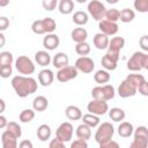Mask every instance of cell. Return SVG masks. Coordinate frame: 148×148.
<instances>
[{
    "label": "cell",
    "mask_w": 148,
    "mask_h": 148,
    "mask_svg": "<svg viewBox=\"0 0 148 148\" xmlns=\"http://www.w3.org/2000/svg\"><path fill=\"white\" fill-rule=\"evenodd\" d=\"M10 83L16 95L22 98L34 94L38 88L37 81L29 75H16L12 79Z\"/></svg>",
    "instance_id": "6da1fadb"
},
{
    "label": "cell",
    "mask_w": 148,
    "mask_h": 148,
    "mask_svg": "<svg viewBox=\"0 0 148 148\" xmlns=\"http://www.w3.org/2000/svg\"><path fill=\"white\" fill-rule=\"evenodd\" d=\"M148 68V54L142 51H136L127 61V69L131 72H140Z\"/></svg>",
    "instance_id": "7a4b0ae2"
},
{
    "label": "cell",
    "mask_w": 148,
    "mask_h": 148,
    "mask_svg": "<svg viewBox=\"0 0 148 148\" xmlns=\"http://www.w3.org/2000/svg\"><path fill=\"white\" fill-rule=\"evenodd\" d=\"M113 134H114V128H113L111 123L105 121V123L98 124L97 131L95 133V141L98 145H102V143L111 140Z\"/></svg>",
    "instance_id": "3957f363"
},
{
    "label": "cell",
    "mask_w": 148,
    "mask_h": 148,
    "mask_svg": "<svg viewBox=\"0 0 148 148\" xmlns=\"http://www.w3.org/2000/svg\"><path fill=\"white\" fill-rule=\"evenodd\" d=\"M116 90L112 84H103V86H97L92 88L91 90V96L95 99H102V101H110L114 97Z\"/></svg>",
    "instance_id": "277c9868"
},
{
    "label": "cell",
    "mask_w": 148,
    "mask_h": 148,
    "mask_svg": "<svg viewBox=\"0 0 148 148\" xmlns=\"http://www.w3.org/2000/svg\"><path fill=\"white\" fill-rule=\"evenodd\" d=\"M15 67H16L17 72L21 73L22 75H31L36 69L35 64L27 56H20L15 60Z\"/></svg>",
    "instance_id": "5b68a950"
},
{
    "label": "cell",
    "mask_w": 148,
    "mask_h": 148,
    "mask_svg": "<svg viewBox=\"0 0 148 148\" xmlns=\"http://www.w3.org/2000/svg\"><path fill=\"white\" fill-rule=\"evenodd\" d=\"M134 139L131 143V148H146L148 145V130L146 126H139L133 131Z\"/></svg>",
    "instance_id": "8992f818"
},
{
    "label": "cell",
    "mask_w": 148,
    "mask_h": 148,
    "mask_svg": "<svg viewBox=\"0 0 148 148\" xmlns=\"http://www.w3.org/2000/svg\"><path fill=\"white\" fill-rule=\"evenodd\" d=\"M87 9L89 15L96 21H101L102 18H104V14L106 12L105 6L98 0H90L87 6Z\"/></svg>",
    "instance_id": "52a82bcc"
},
{
    "label": "cell",
    "mask_w": 148,
    "mask_h": 148,
    "mask_svg": "<svg viewBox=\"0 0 148 148\" xmlns=\"http://www.w3.org/2000/svg\"><path fill=\"white\" fill-rule=\"evenodd\" d=\"M87 110L89 111V113H92V114H96V116L99 117V116H104L108 112L109 105H108V102L106 101L92 98V101L88 103Z\"/></svg>",
    "instance_id": "ba28073f"
},
{
    "label": "cell",
    "mask_w": 148,
    "mask_h": 148,
    "mask_svg": "<svg viewBox=\"0 0 148 148\" xmlns=\"http://www.w3.org/2000/svg\"><path fill=\"white\" fill-rule=\"evenodd\" d=\"M73 132H74V128H73V125L68 121H64L59 125V127L57 128V132H56V138H58L60 141L62 142H68L72 140V136H73Z\"/></svg>",
    "instance_id": "9c48e42d"
},
{
    "label": "cell",
    "mask_w": 148,
    "mask_h": 148,
    "mask_svg": "<svg viewBox=\"0 0 148 148\" xmlns=\"http://www.w3.org/2000/svg\"><path fill=\"white\" fill-rule=\"evenodd\" d=\"M74 67L77 69V72H82L84 74H89L94 71L95 68V62L91 58L87 56H81L80 58L76 59Z\"/></svg>",
    "instance_id": "30bf717a"
},
{
    "label": "cell",
    "mask_w": 148,
    "mask_h": 148,
    "mask_svg": "<svg viewBox=\"0 0 148 148\" xmlns=\"http://www.w3.org/2000/svg\"><path fill=\"white\" fill-rule=\"evenodd\" d=\"M77 76V69L74 67V66H65L62 68H59V71L57 72L56 74V77L59 82H67V81H71L73 79H75Z\"/></svg>",
    "instance_id": "8fae6325"
},
{
    "label": "cell",
    "mask_w": 148,
    "mask_h": 148,
    "mask_svg": "<svg viewBox=\"0 0 148 148\" xmlns=\"http://www.w3.org/2000/svg\"><path fill=\"white\" fill-rule=\"evenodd\" d=\"M136 87L133 86L128 80H123L118 87V95L121 97V98H128V97H132L136 94Z\"/></svg>",
    "instance_id": "7c38bea8"
},
{
    "label": "cell",
    "mask_w": 148,
    "mask_h": 148,
    "mask_svg": "<svg viewBox=\"0 0 148 148\" xmlns=\"http://www.w3.org/2000/svg\"><path fill=\"white\" fill-rule=\"evenodd\" d=\"M98 28H99L101 32L105 34L106 36H114L119 30L117 22L108 21L105 18H102L101 21H98Z\"/></svg>",
    "instance_id": "4fadbf2b"
},
{
    "label": "cell",
    "mask_w": 148,
    "mask_h": 148,
    "mask_svg": "<svg viewBox=\"0 0 148 148\" xmlns=\"http://www.w3.org/2000/svg\"><path fill=\"white\" fill-rule=\"evenodd\" d=\"M60 44V39L59 37L53 34V32H50V34H46V36L43 38V46L49 50V51H52V50H56Z\"/></svg>",
    "instance_id": "5bb4252c"
},
{
    "label": "cell",
    "mask_w": 148,
    "mask_h": 148,
    "mask_svg": "<svg viewBox=\"0 0 148 148\" xmlns=\"http://www.w3.org/2000/svg\"><path fill=\"white\" fill-rule=\"evenodd\" d=\"M54 80V74L51 69L49 68H44L38 73V82L43 86V87H49L53 83Z\"/></svg>",
    "instance_id": "9a60e30c"
},
{
    "label": "cell",
    "mask_w": 148,
    "mask_h": 148,
    "mask_svg": "<svg viewBox=\"0 0 148 148\" xmlns=\"http://www.w3.org/2000/svg\"><path fill=\"white\" fill-rule=\"evenodd\" d=\"M1 142L3 148H16L17 147V138L8 132L7 130L1 134Z\"/></svg>",
    "instance_id": "2e32d148"
},
{
    "label": "cell",
    "mask_w": 148,
    "mask_h": 148,
    "mask_svg": "<svg viewBox=\"0 0 148 148\" xmlns=\"http://www.w3.org/2000/svg\"><path fill=\"white\" fill-rule=\"evenodd\" d=\"M109 36H106L105 34L103 32H98L92 38V43L95 45L96 49L98 50H105L108 49V45H109Z\"/></svg>",
    "instance_id": "e0dca14e"
},
{
    "label": "cell",
    "mask_w": 148,
    "mask_h": 148,
    "mask_svg": "<svg viewBox=\"0 0 148 148\" xmlns=\"http://www.w3.org/2000/svg\"><path fill=\"white\" fill-rule=\"evenodd\" d=\"M51 61H52L53 66L59 69V68H62L69 64V58L65 52H58L53 56Z\"/></svg>",
    "instance_id": "ac0fdd59"
},
{
    "label": "cell",
    "mask_w": 148,
    "mask_h": 148,
    "mask_svg": "<svg viewBox=\"0 0 148 148\" xmlns=\"http://www.w3.org/2000/svg\"><path fill=\"white\" fill-rule=\"evenodd\" d=\"M125 46V39L120 36H114L111 38V40H109V45H108V50L109 51H113V52H120V50Z\"/></svg>",
    "instance_id": "d6986e66"
},
{
    "label": "cell",
    "mask_w": 148,
    "mask_h": 148,
    "mask_svg": "<svg viewBox=\"0 0 148 148\" xmlns=\"http://www.w3.org/2000/svg\"><path fill=\"white\" fill-rule=\"evenodd\" d=\"M35 60H36V62H37L39 66L46 67V66L50 65L52 58H51V56L49 54V52L40 50V51H37V52L35 53Z\"/></svg>",
    "instance_id": "ffe728a7"
},
{
    "label": "cell",
    "mask_w": 148,
    "mask_h": 148,
    "mask_svg": "<svg viewBox=\"0 0 148 148\" xmlns=\"http://www.w3.org/2000/svg\"><path fill=\"white\" fill-rule=\"evenodd\" d=\"M71 37L72 39L75 42V43H81V42H84L88 37V31L82 28V27H77V28H74L71 32Z\"/></svg>",
    "instance_id": "44dd1931"
},
{
    "label": "cell",
    "mask_w": 148,
    "mask_h": 148,
    "mask_svg": "<svg viewBox=\"0 0 148 148\" xmlns=\"http://www.w3.org/2000/svg\"><path fill=\"white\" fill-rule=\"evenodd\" d=\"M49 106V99L44 96H37L32 101V109L37 112L45 111Z\"/></svg>",
    "instance_id": "7402d4cb"
},
{
    "label": "cell",
    "mask_w": 148,
    "mask_h": 148,
    "mask_svg": "<svg viewBox=\"0 0 148 148\" xmlns=\"http://www.w3.org/2000/svg\"><path fill=\"white\" fill-rule=\"evenodd\" d=\"M65 114L69 120H80L82 117V111L76 105H68L65 110Z\"/></svg>",
    "instance_id": "603a6c76"
},
{
    "label": "cell",
    "mask_w": 148,
    "mask_h": 148,
    "mask_svg": "<svg viewBox=\"0 0 148 148\" xmlns=\"http://www.w3.org/2000/svg\"><path fill=\"white\" fill-rule=\"evenodd\" d=\"M75 134H76V138L77 139H82V140L88 141L91 138V128L88 125H86V124L82 123V124H80L76 127Z\"/></svg>",
    "instance_id": "cb8c5ba5"
},
{
    "label": "cell",
    "mask_w": 148,
    "mask_h": 148,
    "mask_svg": "<svg viewBox=\"0 0 148 148\" xmlns=\"http://www.w3.org/2000/svg\"><path fill=\"white\" fill-rule=\"evenodd\" d=\"M133 125L128 121H121L120 125L118 126V134L121 138H130L133 134Z\"/></svg>",
    "instance_id": "d4e9b609"
},
{
    "label": "cell",
    "mask_w": 148,
    "mask_h": 148,
    "mask_svg": "<svg viewBox=\"0 0 148 148\" xmlns=\"http://www.w3.org/2000/svg\"><path fill=\"white\" fill-rule=\"evenodd\" d=\"M51 134H52L51 127L49 125H46V124H42L37 128V138L40 141H47L51 138Z\"/></svg>",
    "instance_id": "484cf974"
},
{
    "label": "cell",
    "mask_w": 148,
    "mask_h": 148,
    "mask_svg": "<svg viewBox=\"0 0 148 148\" xmlns=\"http://www.w3.org/2000/svg\"><path fill=\"white\" fill-rule=\"evenodd\" d=\"M58 9L64 15L71 14L74 10V2H73V0H60L58 2Z\"/></svg>",
    "instance_id": "4316f807"
},
{
    "label": "cell",
    "mask_w": 148,
    "mask_h": 148,
    "mask_svg": "<svg viewBox=\"0 0 148 148\" xmlns=\"http://www.w3.org/2000/svg\"><path fill=\"white\" fill-rule=\"evenodd\" d=\"M72 20H73V22H74L76 25L82 27V25H84V24L88 23L89 16H88V14H87L86 12H83V10H77V12H75V13L73 14Z\"/></svg>",
    "instance_id": "83f0119b"
},
{
    "label": "cell",
    "mask_w": 148,
    "mask_h": 148,
    "mask_svg": "<svg viewBox=\"0 0 148 148\" xmlns=\"http://www.w3.org/2000/svg\"><path fill=\"white\" fill-rule=\"evenodd\" d=\"M82 119V123L88 125L90 128H94V127H97L98 124H99V117L96 116V114H92V113H87V114H82L81 117Z\"/></svg>",
    "instance_id": "f1b7e54d"
},
{
    "label": "cell",
    "mask_w": 148,
    "mask_h": 148,
    "mask_svg": "<svg viewBox=\"0 0 148 148\" xmlns=\"http://www.w3.org/2000/svg\"><path fill=\"white\" fill-rule=\"evenodd\" d=\"M109 111V117L111 118V120L116 121V123H119V121H123L125 119V111L120 108H111V110H108Z\"/></svg>",
    "instance_id": "f546056e"
},
{
    "label": "cell",
    "mask_w": 148,
    "mask_h": 148,
    "mask_svg": "<svg viewBox=\"0 0 148 148\" xmlns=\"http://www.w3.org/2000/svg\"><path fill=\"white\" fill-rule=\"evenodd\" d=\"M135 18V13L133 9L130 8H124L119 12V20L123 23H130Z\"/></svg>",
    "instance_id": "4dcf8cb0"
},
{
    "label": "cell",
    "mask_w": 148,
    "mask_h": 148,
    "mask_svg": "<svg viewBox=\"0 0 148 148\" xmlns=\"http://www.w3.org/2000/svg\"><path fill=\"white\" fill-rule=\"evenodd\" d=\"M110 74L106 69H99L97 71L95 74H94V80L96 83H99V84H104V83H108L110 81Z\"/></svg>",
    "instance_id": "1f68e13d"
},
{
    "label": "cell",
    "mask_w": 148,
    "mask_h": 148,
    "mask_svg": "<svg viewBox=\"0 0 148 148\" xmlns=\"http://www.w3.org/2000/svg\"><path fill=\"white\" fill-rule=\"evenodd\" d=\"M35 118V110L34 109H24L21 111L18 119L21 123H30Z\"/></svg>",
    "instance_id": "d6a6232c"
},
{
    "label": "cell",
    "mask_w": 148,
    "mask_h": 148,
    "mask_svg": "<svg viewBox=\"0 0 148 148\" xmlns=\"http://www.w3.org/2000/svg\"><path fill=\"white\" fill-rule=\"evenodd\" d=\"M6 130H7L8 132H10L12 134H14L17 139H20L21 135H22L21 126H20L17 123H15V121H8L7 125H6Z\"/></svg>",
    "instance_id": "836d02e7"
},
{
    "label": "cell",
    "mask_w": 148,
    "mask_h": 148,
    "mask_svg": "<svg viewBox=\"0 0 148 148\" xmlns=\"http://www.w3.org/2000/svg\"><path fill=\"white\" fill-rule=\"evenodd\" d=\"M75 52L79 56H87V54H89L90 53V45H89V43H87L86 40L81 42V43H76Z\"/></svg>",
    "instance_id": "e575fe53"
},
{
    "label": "cell",
    "mask_w": 148,
    "mask_h": 148,
    "mask_svg": "<svg viewBox=\"0 0 148 148\" xmlns=\"http://www.w3.org/2000/svg\"><path fill=\"white\" fill-rule=\"evenodd\" d=\"M101 64H102V66L106 71H114L117 68V66H118V62L117 61H113L112 59H110L106 56H103V58L101 59Z\"/></svg>",
    "instance_id": "d590c367"
},
{
    "label": "cell",
    "mask_w": 148,
    "mask_h": 148,
    "mask_svg": "<svg viewBox=\"0 0 148 148\" xmlns=\"http://www.w3.org/2000/svg\"><path fill=\"white\" fill-rule=\"evenodd\" d=\"M13 61H14V57L9 51H3L0 53V67L12 65Z\"/></svg>",
    "instance_id": "8d00e7d4"
},
{
    "label": "cell",
    "mask_w": 148,
    "mask_h": 148,
    "mask_svg": "<svg viewBox=\"0 0 148 148\" xmlns=\"http://www.w3.org/2000/svg\"><path fill=\"white\" fill-rule=\"evenodd\" d=\"M43 24H44L46 34L53 32L56 30V28H57V23H56V21L52 17H44L43 18Z\"/></svg>",
    "instance_id": "74e56055"
},
{
    "label": "cell",
    "mask_w": 148,
    "mask_h": 148,
    "mask_svg": "<svg viewBox=\"0 0 148 148\" xmlns=\"http://www.w3.org/2000/svg\"><path fill=\"white\" fill-rule=\"evenodd\" d=\"M31 30L36 35H44V34H46L45 32L44 24H43V20H36V21H34L32 24H31Z\"/></svg>",
    "instance_id": "f35d334b"
},
{
    "label": "cell",
    "mask_w": 148,
    "mask_h": 148,
    "mask_svg": "<svg viewBox=\"0 0 148 148\" xmlns=\"http://www.w3.org/2000/svg\"><path fill=\"white\" fill-rule=\"evenodd\" d=\"M126 80H128V81H130L133 86H135L136 89H138V87H139L146 79H145V76H143L142 74H128L127 77H126Z\"/></svg>",
    "instance_id": "ab89813d"
},
{
    "label": "cell",
    "mask_w": 148,
    "mask_h": 148,
    "mask_svg": "<svg viewBox=\"0 0 148 148\" xmlns=\"http://www.w3.org/2000/svg\"><path fill=\"white\" fill-rule=\"evenodd\" d=\"M104 18L108 21H112V22H117L119 20V10L117 8H111V9H106L105 14H104Z\"/></svg>",
    "instance_id": "60d3db41"
},
{
    "label": "cell",
    "mask_w": 148,
    "mask_h": 148,
    "mask_svg": "<svg viewBox=\"0 0 148 148\" xmlns=\"http://www.w3.org/2000/svg\"><path fill=\"white\" fill-rule=\"evenodd\" d=\"M134 9L139 13L148 12V0H134Z\"/></svg>",
    "instance_id": "b9f144b4"
},
{
    "label": "cell",
    "mask_w": 148,
    "mask_h": 148,
    "mask_svg": "<svg viewBox=\"0 0 148 148\" xmlns=\"http://www.w3.org/2000/svg\"><path fill=\"white\" fill-rule=\"evenodd\" d=\"M42 6L45 10H53L58 6V0H42Z\"/></svg>",
    "instance_id": "7bdbcfd3"
},
{
    "label": "cell",
    "mask_w": 148,
    "mask_h": 148,
    "mask_svg": "<svg viewBox=\"0 0 148 148\" xmlns=\"http://www.w3.org/2000/svg\"><path fill=\"white\" fill-rule=\"evenodd\" d=\"M13 73V68H12V65H7V66H1L0 67V76L2 79H7L12 75Z\"/></svg>",
    "instance_id": "ee69618b"
},
{
    "label": "cell",
    "mask_w": 148,
    "mask_h": 148,
    "mask_svg": "<svg viewBox=\"0 0 148 148\" xmlns=\"http://www.w3.org/2000/svg\"><path fill=\"white\" fill-rule=\"evenodd\" d=\"M88 142L82 139H76L71 143V148H87Z\"/></svg>",
    "instance_id": "f6af8a7d"
},
{
    "label": "cell",
    "mask_w": 148,
    "mask_h": 148,
    "mask_svg": "<svg viewBox=\"0 0 148 148\" xmlns=\"http://www.w3.org/2000/svg\"><path fill=\"white\" fill-rule=\"evenodd\" d=\"M49 147H50V148H64V147H65V142H62V141H60L58 138H56V139H52V140H51Z\"/></svg>",
    "instance_id": "bcb514c9"
},
{
    "label": "cell",
    "mask_w": 148,
    "mask_h": 148,
    "mask_svg": "<svg viewBox=\"0 0 148 148\" xmlns=\"http://www.w3.org/2000/svg\"><path fill=\"white\" fill-rule=\"evenodd\" d=\"M136 90H139V92H140L142 96H148V83H147V81L145 80V81L138 87Z\"/></svg>",
    "instance_id": "7dc6e473"
},
{
    "label": "cell",
    "mask_w": 148,
    "mask_h": 148,
    "mask_svg": "<svg viewBox=\"0 0 148 148\" xmlns=\"http://www.w3.org/2000/svg\"><path fill=\"white\" fill-rule=\"evenodd\" d=\"M139 44H140L141 49L143 50V52H147V51H148V36H147V35H143V36L140 38Z\"/></svg>",
    "instance_id": "c3c4849f"
},
{
    "label": "cell",
    "mask_w": 148,
    "mask_h": 148,
    "mask_svg": "<svg viewBox=\"0 0 148 148\" xmlns=\"http://www.w3.org/2000/svg\"><path fill=\"white\" fill-rule=\"evenodd\" d=\"M99 147H101V148H118V147H119V143L116 142V141H113V140L111 139V140H109V141H106V142L99 145Z\"/></svg>",
    "instance_id": "681fc988"
},
{
    "label": "cell",
    "mask_w": 148,
    "mask_h": 148,
    "mask_svg": "<svg viewBox=\"0 0 148 148\" xmlns=\"http://www.w3.org/2000/svg\"><path fill=\"white\" fill-rule=\"evenodd\" d=\"M9 27V20L6 16H0V31L6 30Z\"/></svg>",
    "instance_id": "f907efd6"
},
{
    "label": "cell",
    "mask_w": 148,
    "mask_h": 148,
    "mask_svg": "<svg viewBox=\"0 0 148 148\" xmlns=\"http://www.w3.org/2000/svg\"><path fill=\"white\" fill-rule=\"evenodd\" d=\"M18 147H20V148H32L34 145H32V142L29 141V140H22V141L18 143Z\"/></svg>",
    "instance_id": "816d5d0a"
},
{
    "label": "cell",
    "mask_w": 148,
    "mask_h": 148,
    "mask_svg": "<svg viewBox=\"0 0 148 148\" xmlns=\"http://www.w3.org/2000/svg\"><path fill=\"white\" fill-rule=\"evenodd\" d=\"M7 123H8L7 118L0 113V128H6V125H7Z\"/></svg>",
    "instance_id": "f5cc1de1"
},
{
    "label": "cell",
    "mask_w": 148,
    "mask_h": 148,
    "mask_svg": "<svg viewBox=\"0 0 148 148\" xmlns=\"http://www.w3.org/2000/svg\"><path fill=\"white\" fill-rule=\"evenodd\" d=\"M5 44H6V37H5V35L0 31V47L5 46Z\"/></svg>",
    "instance_id": "db71d44e"
},
{
    "label": "cell",
    "mask_w": 148,
    "mask_h": 148,
    "mask_svg": "<svg viewBox=\"0 0 148 148\" xmlns=\"http://www.w3.org/2000/svg\"><path fill=\"white\" fill-rule=\"evenodd\" d=\"M5 109H6V103L2 98H0V113H2L5 111Z\"/></svg>",
    "instance_id": "11a10c76"
},
{
    "label": "cell",
    "mask_w": 148,
    "mask_h": 148,
    "mask_svg": "<svg viewBox=\"0 0 148 148\" xmlns=\"http://www.w3.org/2000/svg\"><path fill=\"white\" fill-rule=\"evenodd\" d=\"M9 1L10 0H0V7H6L9 5Z\"/></svg>",
    "instance_id": "9f6ffc18"
},
{
    "label": "cell",
    "mask_w": 148,
    "mask_h": 148,
    "mask_svg": "<svg viewBox=\"0 0 148 148\" xmlns=\"http://www.w3.org/2000/svg\"><path fill=\"white\" fill-rule=\"evenodd\" d=\"M119 0H106V2L108 3H111V5H114V3H117Z\"/></svg>",
    "instance_id": "6f0895ef"
},
{
    "label": "cell",
    "mask_w": 148,
    "mask_h": 148,
    "mask_svg": "<svg viewBox=\"0 0 148 148\" xmlns=\"http://www.w3.org/2000/svg\"><path fill=\"white\" fill-rule=\"evenodd\" d=\"M76 2H79V3H84V2H87L88 0H75Z\"/></svg>",
    "instance_id": "680465c9"
}]
</instances>
